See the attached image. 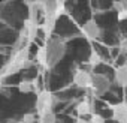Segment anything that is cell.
<instances>
[{
    "label": "cell",
    "instance_id": "cell-1",
    "mask_svg": "<svg viewBox=\"0 0 127 123\" xmlns=\"http://www.w3.org/2000/svg\"><path fill=\"white\" fill-rule=\"evenodd\" d=\"M46 53H48V68H54L64 56L66 44L60 39H52L46 45Z\"/></svg>",
    "mask_w": 127,
    "mask_h": 123
},
{
    "label": "cell",
    "instance_id": "cell-2",
    "mask_svg": "<svg viewBox=\"0 0 127 123\" xmlns=\"http://www.w3.org/2000/svg\"><path fill=\"white\" fill-rule=\"evenodd\" d=\"M55 104H57V98L52 93L42 90V92H39V95L36 98V111L39 113V116H42L45 113H51Z\"/></svg>",
    "mask_w": 127,
    "mask_h": 123
},
{
    "label": "cell",
    "instance_id": "cell-3",
    "mask_svg": "<svg viewBox=\"0 0 127 123\" xmlns=\"http://www.w3.org/2000/svg\"><path fill=\"white\" fill-rule=\"evenodd\" d=\"M91 89H93V93H94L96 98H102L109 92L111 81L103 74H93V86H91Z\"/></svg>",
    "mask_w": 127,
    "mask_h": 123
},
{
    "label": "cell",
    "instance_id": "cell-4",
    "mask_svg": "<svg viewBox=\"0 0 127 123\" xmlns=\"http://www.w3.org/2000/svg\"><path fill=\"white\" fill-rule=\"evenodd\" d=\"M82 33L85 35V38H87L88 41H97V39H100V36H102V29L99 27V24H97L96 21L90 20V21H87V23L82 26Z\"/></svg>",
    "mask_w": 127,
    "mask_h": 123
},
{
    "label": "cell",
    "instance_id": "cell-5",
    "mask_svg": "<svg viewBox=\"0 0 127 123\" xmlns=\"http://www.w3.org/2000/svg\"><path fill=\"white\" fill-rule=\"evenodd\" d=\"M73 84L79 89H90L93 86V74L87 71H78L73 75Z\"/></svg>",
    "mask_w": 127,
    "mask_h": 123
},
{
    "label": "cell",
    "instance_id": "cell-6",
    "mask_svg": "<svg viewBox=\"0 0 127 123\" xmlns=\"http://www.w3.org/2000/svg\"><path fill=\"white\" fill-rule=\"evenodd\" d=\"M112 117L118 123H127V104L120 102L112 107Z\"/></svg>",
    "mask_w": 127,
    "mask_h": 123
},
{
    "label": "cell",
    "instance_id": "cell-7",
    "mask_svg": "<svg viewBox=\"0 0 127 123\" xmlns=\"http://www.w3.org/2000/svg\"><path fill=\"white\" fill-rule=\"evenodd\" d=\"M37 30H39V24L37 21H33L30 18H27L24 21V32H26V38L29 41H34L37 36Z\"/></svg>",
    "mask_w": 127,
    "mask_h": 123
},
{
    "label": "cell",
    "instance_id": "cell-8",
    "mask_svg": "<svg viewBox=\"0 0 127 123\" xmlns=\"http://www.w3.org/2000/svg\"><path fill=\"white\" fill-rule=\"evenodd\" d=\"M115 83L120 87L127 89V65H123V66L117 68V71H115Z\"/></svg>",
    "mask_w": 127,
    "mask_h": 123
},
{
    "label": "cell",
    "instance_id": "cell-9",
    "mask_svg": "<svg viewBox=\"0 0 127 123\" xmlns=\"http://www.w3.org/2000/svg\"><path fill=\"white\" fill-rule=\"evenodd\" d=\"M76 113L81 119H84L85 116L91 114L93 116V105L88 102V101H81L78 105H76Z\"/></svg>",
    "mask_w": 127,
    "mask_h": 123
},
{
    "label": "cell",
    "instance_id": "cell-10",
    "mask_svg": "<svg viewBox=\"0 0 127 123\" xmlns=\"http://www.w3.org/2000/svg\"><path fill=\"white\" fill-rule=\"evenodd\" d=\"M36 60L37 63H40L42 66L48 68V53H46V47H40L36 53Z\"/></svg>",
    "mask_w": 127,
    "mask_h": 123
},
{
    "label": "cell",
    "instance_id": "cell-11",
    "mask_svg": "<svg viewBox=\"0 0 127 123\" xmlns=\"http://www.w3.org/2000/svg\"><path fill=\"white\" fill-rule=\"evenodd\" d=\"M18 90L21 93H32V92H34V83L32 80H23L18 84Z\"/></svg>",
    "mask_w": 127,
    "mask_h": 123
},
{
    "label": "cell",
    "instance_id": "cell-12",
    "mask_svg": "<svg viewBox=\"0 0 127 123\" xmlns=\"http://www.w3.org/2000/svg\"><path fill=\"white\" fill-rule=\"evenodd\" d=\"M39 123H57V116L54 111L39 116Z\"/></svg>",
    "mask_w": 127,
    "mask_h": 123
},
{
    "label": "cell",
    "instance_id": "cell-13",
    "mask_svg": "<svg viewBox=\"0 0 127 123\" xmlns=\"http://www.w3.org/2000/svg\"><path fill=\"white\" fill-rule=\"evenodd\" d=\"M88 63H90V66H99L100 63H102V57H100V54L96 51V50H93L91 53H90V57H88Z\"/></svg>",
    "mask_w": 127,
    "mask_h": 123
},
{
    "label": "cell",
    "instance_id": "cell-14",
    "mask_svg": "<svg viewBox=\"0 0 127 123\" xmlns=\"http://www.w3.org/2000/svg\"><path fill=\"white\" fill-rule=\"evenodd\" d=\"M112 6L115 8V11H117L118 14H121V12H126V11H127V2H114V3H112Z\"/></svg>",
    "mask_w": 127,
    "mask_h": 123
},
{
    "label": "cell",
    "instance_id": "cell-15",
    "mask_svg": "<svg viewBox=\"0 0 127 123\" xmlns=\"http://www.w3.org/2000/svg\"><path fill=\"white\" fill-rule=\"evenodd\" d=\"M34 122H36V114L33 113H27L21 119V123H34Z\"/></svg>",
    "mask_w": 127,
    "mask_h": 123
},
{
    "label": "cell",
    "instance_id": "cell-16",
    "mask_svg": "<svg viewBox=\"0 0 127 123\" xmlns=\"http://www.w3.org/2000/svg\"><path fill=\"white\" fill-rule=\"evenodd\" d=\"M90 122L91 123H105V119L100 116V114H93L90 117Z\"/></svg>",
    "mask_w": 127,
    "mask_h": 123
},
{
    "label": "cell",
    "instance_id": "cell-17",
    "mask_svg": "<svg viewBox=\"0 0 127 123\" xmlns=\"http://www.w3.org/2000/svg\"><path fill=\"white\" fill-rule=\"evenodd\" d=\"M118 18H120V20H126V18H127V11H126V12L118 14Z\"/></svg>",
    "mask_w": 127,
    "mask_h": 123
},
{
    "label": "cell",
    "instance_id": "cell-18",
    "mask_svg": "<svg viewBox=\"0 0 127 123\" xmlns=\"http://www.w3.org/2000/svg\"><path fill=\"white\" fill-rule=\"evenodd\" d=\"M76 123H91V122H90V119H88V120H87V119H78Z\"/></svg>",
    "mask_w": 127,
    "mask_h": 123
}]
</instances>
